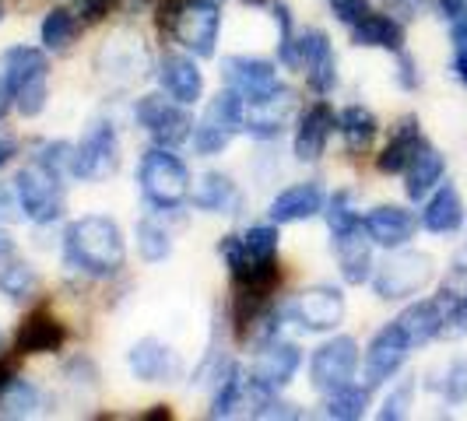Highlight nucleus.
I'll list each match as a JSON object with an SVG mask.
<instances>
[{"mask_svg": "<svg viewBox=\"0 0 467 421\" xmlns=\"http://www.w3.org/2000/svg\"><path fill=\"white\" fill-rule=\"evenodd\" d=\"M64 260L88 278H113L127 263V239L106 214H85L64 232Z\"/></svg>", "mask_w": 467, "mask_h": 421, "instance_id": "obj_1", "label": "nucleus"}, {"mask_svg": "<svg viewBox=\"0 0 467 421\" xmlns=\"http://www.w3.org/2000/svg\"><path fill=\"white\" fill-rule=\"evenodd\" d=\"M0 77L25 119L39 117L49 98V56L39 46H11L0 56Z\"/></svg>", "mask_w": 467, "mask_h": 421, "instance_id": "obj_2", "label": "nucleus"}, {"mask_svg": "<svg viewBox=\"0 0 467 421\" xmlns=\"http://www.w3.org/2000/svg\"><path fill=\"white\" fill-rule=\"evenodd\" d=\"M138 183L140 193L151 208L159 210H176L190 200V169L183 165L180 155H172V148H148L138 165Z\"/></svg>", "mask_w": 467, "mask_h": 421, "instance_id": "obj_3", "label": "nucleus"}, {"mask_svg": "<svg viewBox=\"0 0 467 421\" xmlns=\"http://www.w3.org/2000/svg\"><path fill=\"white\" fill-rule=\"evenodd\" d=\"M243 123H246V98L243 95L235 88L211 95L208 106H204V117L193 123V138H190L193 151L201 159L222 155L233 144L235 134H243Z\"/></svg>", "mask_w": 467, "mask_h": 421, "instance_id": "obj_4", "label": "nucleus"}, {"mask_svg": "<svg viewBox=\"0 0 467 421\" xmlns=\"http://www.w3.org/2000/svg\"><path fill=\"white\" fill-rule=\"evenodd\" d=\"M436 274V260L419 250H400L394 257H387L373 274V292L383 303H398V299H411Z\"/></svg>", "mask_w": 467, "mask_h": 421, "instance_id": "obj_5", "label": "nucleus"}, {"mask_svg": "<svg viewBox=\"0 0 467 421\" xmlns=\"http://www.w3.org/2000/svg\"><path fill=\"white\" fill-rule=\"evenodd\" d=\"M15 193L22 204L25 218L32 225H53L64 218L67 210V193H64V180H57L53 172H47L39 162L25 165L15 176Z\"/></svg>", "mask_w": 467, "mask_h": 421, "instance_id": "obj_6", "label": "nucleus"}, {"mask_svg": "<svg viewBox=\"0 0 467 421\" xmlns=\"http://www.w3.org/2000/svg\"><path fill=\"white\" fill-rule=\"evenodd\" d=\"M138 127L155 140L159 148H180L193 138V117L183 102L169 98V95H144L134 106Z\"/></svg>", "mask_w": 467, "mask_h": 421, "instance_id": "obj_7", "label": "nucleus"}, {"mask_svg": "<svg viewBox=\"0 0 467 421\" xmlns=\"http://www.w3.org/2000/svg\"><path fill=\"white\" fill-rule=\"evenodd\" d=\"M119 169V138L117 127L99 119L88 127V134L81 144H74V165H70V180L81 183H102Z\"/></svg>", "mask_w": 467, "mask_h": 421, "instance_id": "obj_8", "label": "nucleus"}, {"mask_svg": "<svg viewBox=\"0 0 467 421\" xmlns=\"http://www.w3.org/2000/svg\"><path fill=\"white\" fill-rule=\"evenodd\" d=\"M169 32L197 60H208V56H214V46H218L222 11H218L214 0H183Z\"/></svg>", "mask_w": 467, "mask_h": 421, "instance_id": "obj_9", "label": "nucleus"}, {"mask_svg": "<svg viewBox=\"0 0 467 421\" xmlns=\"http://www.w3.org/2000/svg\"><path fill=\"white\" fill-rule=\"evenodd\" d=\"M358 373V341L348 334H337L324 341L309 358V383L317 394H330L337 386L351 383Z\"/></svg>", "mask_w": 467, "mask_h": 421, "instance_id": "obj_10", "label": "nucleus"}, {"mask_svg": "<svg viewBox=\"0 0 467 421\" xmlns=\"http://www.w3.org/2000/svg\"><path fill=\"white\" fill-rule=\"evenodd\" d=\"M285 313L306 334H330V330H337V323L345 320L348 303H345V292L341 288H334V284H313V288L299 292Z\"/></svg>", "mask_w": 467, "mask_h": 421, "instance_id": "obj_11", "label": "nucleus"}, {"mask_svg": "<svg viewBox=\"0 0 467 421\" xmlns=\"http://www.w3.org/2000/svg\"><path fill=\"white\" fill-rule=\"evenodd\" d=\"M296 67L306 74V85L317 95H330L337 85V56L324 28L296 32Z\"/></svg>", "mask_w": 467, "mask_h": 421, "instance_id": "obj_12", "label": "nucleus"}, {"mask_svg": "<svg viewBox=\"0 0 467 421\" xmlns=\"http://www.w3.org/2000/svg\"><path fill=\"white\" fill-rule=\"evenodd\" d=\"M408 354H411V344L400 334L398 323H387L383 330H376L369 348H366V386L376 390V386L390 383L404 369Z\"/></svg>", "mask_w": 467, "mask_h": 421, "instance_id": "obj_13", "label": "nucleus"}, {"mask_svg": "<svg viewBox=\"0 0 467 421\" xmlns=\"http://www.w3.org/2000/svg\"><path fill=\"white\" fill-rule=\"evenodd\" d=\"M303 369V351L299 344H292V341H281V337H271V341H264L260 351L254 354V362H250V379H257L260 386H267V390H285L296 373Z\"/></svg>", "mask_w": 467, "mask_h": 421, "instance_id": "obj_14", "label": "nucleus"}, {"mask_svg": "<svg viewBox=\"0 0 467 421\" xmlns=\"http://www.w3.org/2000/svg\"><path fill=\"white\" fill-rule=\"evenodd\" d=\"M222 74H225L229 88H235L246 102H257V98H267L278 88H285L278 77V67L271 60H260V56H225Z\"/></svg>", "mask_w": 467, "mask_h": 421, "instance_id": "obj_15", "label": "nucleus"}, {"mask_svg": "<svg viewBox=\"0 0 467 421\" xmlns=\"http://www.w3.org/2000/svg\"><path fill=\"white\" fill-rule=\"evenodd\" d=\"M362 229L373 239V246H383V250H400L408 246L415 232H419V218L400 204H379L373 208L366 218H362Z\"/></svg>", "mask_w": 467, "mask_h": 421, "instance_id": "obj_16", "label": "nucleus"}, {"mask_svg": "<svg viewBox=\"0 0 467 421\" xmlns=\"http://www.w3.org/2000/svg\"><path fill=\"white\" fill-rule=\"evenodd\" d=\"M67 337L70 330L60 316H53L49 309H32L15 334V351L18 354H53L67 344Z\"/></svg>", "mask_w": 467, "mask_h": 421, "instance_id": "obj_17", "label": "nucleus"}, {"mask_svg": "<svg viewBox=\"0 0 467 421\" xmlns=\"http://www.w3.org/2000/svg\"><path fill=\"white\" fill-rule=\"evenodd\" d=\"M127 365H130L134 379H140V383H172L176 375L183 373L180 354L169 344H162L159 337L138 341L134 348L127 351Z\"/></svg>", "mask_w": 467, "mask_h": 421, "instance_id": "obj_18", "label": "nucleus"}, {"mask_svg": "<svg viewBox=\"0 0 467 421\" xmlns=\"http://www.w3.org/2000/svg\"><path fill=\"white\" fill-rule=\"evenodd\" d=\"M337 130V113H334V106L330 102H313L309 109H306L303 117H299V127H296V159L299 162H317V159H324V151H327V140L330 134Z\"/></svg>", "mask_w": 467, "mask_h": 421, "instance_id": "obj_19", "label": "nucleus"}, {"mask_svg": "<svg viewBox=\"0 0 467 421\" xmlns=\"http://www.w3.org/2000/svg\"><path fill=\"white\" fill-rule=\"evenodd\" d=\"M324 204H327V193L320 183H296L271 200L267 218L275 225H296V221H309V218L324 214Z\"/></svg>", "mask_w": 467, "mask_h": 421, "instance_id": "obj_20", "label": "nucleus"}, {"mask_svg": "<svg viewBox=\"0 0 467 421\" xmlns=\"http://www.w3.org/2000/svg\"><path fill=\"white\" fill-rule=\"evenodd\" d=\"M159 85H162V92L169 98H176L183 106H193L204 95V74L193 64V56L165 53L162 60H159Z\"/></svg>", "mask_w": 467, "mask_h": 421, "instance_id": "obj_21", "label": "nucleus"}, {"mask_svg": "<svg viewBox=\"0 0 467 421\" xmlns=\"http://www.w3.org/2000/svg\"><path fill=\"white\" fill-rule=\"evenodd\" d=\"M292 109H296V95L288 92V88H278V92L267 95V98L246 102V123H243V130L257 140L278 138L281 130H285V123H288V117H292Z\"/></svg>", "mask_w": 467, "mask_h": 421, "instance_id": "obj_22", "label": "nucleus"}, {"mask_svg": "<svg viewBox=\"0 0 467 421\" xmlns=\"http://www.w3.org/2000/svg\"><path fill=\"white\" fill-rule=\"evenodd\" d=\"M334 257H337L345 284H366L373 278V239L366 235L362 225L334 235Z\"/></svg>", "mask_w": 467, "mask_h": 421, "instance_id": "obj_23", "label": "nucleus"}, {"mask_svg": "<svg viewBox=\"0 0 467 421\" xmlns=\"http://www.w3.org/2000/svg\"><path fill=\"white\" fill-rule=\"evenodd\" d=\"M148 67V56H144V46H140L138 36L130 32H119L113 36L106 46L99 49V70L109 74L113 81H134L140 77Z\"/></svg>", "mask_w": 467, "mask_h": 421, "instance_id": "obj_24", "label": "nucleus"}, {"mask_svg": "<svg viewBox=\"0 0 467 421\" xmlns=\"http://www.w3.org/2000/svg\"><path fill=\"white\" fill-rule=\"evenodd\" d=\"M425 144H429V140H425V134H421L419 119L404 117L398 123V130H394L390 144L379 151V159H376V169H379L383 176H400V172L411 165V159L419 155Z\"/></svg>", "mask_w": 467, "mask_h": 421, "instance_id": "obj_25", "label": "nucleus"}, {"mask_svg": "<svg viewBox=\"0 0 467 421\" xmlns=\"http://www.w3.org/2000/svg\"><path fill=\"white\" fill-rule=\"evenodd\" d=\"M461 225H464V200H461L457 187L443 183L421 210V229L432 235H450L457 232Z\"/></svg>", "mask_w": 467, "mask_h": 421, "instance_id": "obj_26", "label": "nucleus"}, {"mask_svg": "<svg viewBox=\"0 0 467 421\" xmlns=\"http://www.w3.org/2000/svg\"><path fill=\"white\" fill-rule=\"evenodd\" d=\"M394 323L408 337L411 348H421V344H429V341H436L443 334V309H440L436 299H421V303L408 305Z\"/></svg>", "mask_w": 467, "mask_h": 421, "instance_id": "obj_27", "label": "nucleus"}, {"mask_svg": "<svg viewBox=\"0 0 467 421\" xmlns=\"http://www.w3.org/2000/svg\"><path fill=\"white\" fill-rule=\"evenodd\" d=\"M193 208L204 214H235L239 210V187L225 172H204L197 187L190 190Z\"/></svg>", "mask_w": 467, "mask_h": 421, "instance_id": "obj_28", "label": "nucleus"}, {"mask_svg": "<svg viewBox=\"0 0 467 421\" xmlns=\"http://www.w3.org/2000/svg\"><path fill=\"white\" fill-rule=\"evenodd\" d=\"M351 43L366 49H390L400 53L404 49V25L394 15H379L369 11L358 25H351Z\"/></svg>", "mask_w": 467, "mask_h": 421, "instance_id": "obj_29", "label": "nucleus"}, {"mask_svg": "<svg viewBox=\"0 0 467 421\" xmlns=\"http://www.w3.org/2000/svg\"><path fill=\"white\" fill-rule=\"evenodd\" d=\"M443 172H446V159L432 144H425L419 155L411 159V165L404 169V193H408V200H425L429 190L440 187Z\"/></svg>", "mask_w": 467, "mask_h": 421, "instance_id": "obj_30", "label": "nucleus"}, {"mask_svg": "<svg viewBox=\"0 0 467 421\" xmlns=\"http://www.w3.org/2000/svg\"><path fill=\"white\" fill-rule=\"evenodd\" d=\"M337 130H341L345 148H348L351 155H362V151L373 148L376 134H379V119L366 106H348L345 113H337Z\"/></svg>", "mask_w": 467, "mask_h": 421, "instance_id": "obj_31", "label": "nucleus"}, {"mask_svg": "<svg viewBox=\"0 0 467 421\" xmlns=\"http://www.w3.org/2000/svg\"><path fill=\"white\" fill-rule=\"evenodd\" d=\"M243 394H246V373L235 362H229L218 373V386H214V397H211L208 418H233L235 411L243 407Z\"/></svg>", "mask_w": 467, "mask_h": 421, "instance_id": "obj_32", "label": "nucleus"}, {"mask_svg": "<svg viewBox=\"0 0 467 421\" xmlns=\"http://www.w3.org/2000/svg\"><path fill=\"white\" fill-rule=\"evenodd\" d=\"M0 292L7 299H15V303H25V299H32V295L43 292V278L36 274L32 263L4 257V263H0Z\"/></svg>", "mask_w": 467, "mask_h": 421, "instance_id": "obj_33", "label": "nucleus"}, {"mask_svg": "<svg viewBox=\"0 0 467 421\" xmlns=\"http://www.w3.org/2000/svg\"><path fill=\"white\" fill-rule=\"evenodd\" d=\"M78 28H81V18L67 11V7H53L43 25H39V39H43V49L47 53H64L70 49V43L78 39Z\"/></svg>", "mask_w": 467, "mask_h": 421, "instance_id": "obj_34", "label": "nucleus"}, {"mask_svg": "<svg viewBox=\"0 0 467 421\" xmlns=\"http://www.w3.org/2000/svg\"><path fill=\"white\" fill-rule=\"evenodd\" d=\"M324 415L334 421H358L369 407V386H355V383H345L337 390L324 394Z\"/></svg>", "mask_w": 467, "mask_h": 421, "instance_id": "obj_35", "label": "nucleus"}, {"mask_svg": "<svg viewBox=\"0 0 467 421\" xmlns=\"http://www.w3.org/2000/svg\"><path fill=\"white\" fill-rule=\"evenodd\" d=\"M43 407V394L32 379H15L7 386V394L0 397V418H32L36 411Z\"/></svg>", "mask_w": 467, "mask_h": 421, "instance_id": "obj_36", "label": "nucleus"}, {"mask_svg": "<svg viewBox=\"0 0 467 421\" xmlns=\"http://www.w3.org/2000/svg\"><path fill=\"white\" fill-rule=\"evenodd\" d=\"M134 235H138V253L144 263H162V260L172 257V235L165 232L159 221L140 218Z\"/></svg>", "mask_w": 467, "mask_h": 421, "instance_id": "obj_37", "label": "nucleus"}, {"mask_svg": "<svg viewBox=\"0 0 467 421\" xmlns=\"http://www.w3.org/2000/svg\"><path fill=\"white\" fill-rule=\"evenodd\" d=\"M324 214H327V229L330 235L351 232L362 225V214L355 210V193L351 190H334L324 204Z\"/></svg>", "mask_w": 467, "mask_h": 421, "instance_id": "obj_38", "label": "nucleus"}, {"mask_svg": "<svg viewBox=\"0 0 467 421\" xmlns=\"http://www.w3.org/2000/svg\"><path fill=\"white\" fill-rule=\"evenodd\" d=\"M36 162L43 165L47 172H53L57 180H70V165H74V144L67 140H47L36 151Z\"/></svg>", "mask_w": 467, "mask_h": 421, "instance_id": "obj_39", "label": "nucleus"}, {"mask_svg": "<svg viewBox=\"0 0 467 421\" xmlns=\"http://www.w3.org/2000/svg\"><path fill=\"white\" fill-rule=\"evenodd\" d=\"M275 22H278V64L288 70L296 67V22H292V11L288 4H275Z\"/></svg>", "mask_w": 467, "mask_h": 421, "instance_id": "obj_40", "label": "nucleus"}, {"mask_svg": "<svg viewBox=\"0 0 467 421\" xmlns=\"http://www.w3.org/2000/svg\"><path fill=\"white\" fill-rule=\"evenodd\" d=\"M243 242H246V253L254 260H271L278 257V225L271 221V225H254V229H246L243 232Z\"/></svg>", "mask_w": 467, "mask_h": 421, "instance_id": "obj_41", "label": "nucleus"}, {"mask_svg": "<svg viewBox=\"0 0 467 421\" xmlns=\"http://www.w3.org/2000/svg\"><path fill=\"white\" fill-rule=\"evenodd\" d=\"M411 397H415V379L408 375V379H400L398 386L387 394L383 400V407H379V418L383 421H400L408 418V407H411Z\"/></svg>", "mask_w": 467, "mask_h": 421, "instance_id": "obj_42", "label": "nucleus"}, {"mask_svg": "<svg viewBox=\"0 0 467 421\" xmlns=\"http://www.w3.org/2000/svg\"><path fill=\"white\" fill-rule=\"evenodd\" d=\"M440 394L446 397V404H464L467 400V362H450L446 365V375L440 383Z\"/></svg>", "mask_w": 467, "mask_h": 421, "instance_id": "obj_43", "label": "nucleus"}, {"mask_svg": "<svg viewBox=\"0 0 467 421\" xmlns=\"http://www.w3.org/2000/svg\"><path fill=\"white\" fill-rule=\"evenodd\" d=\"M330 11H334V18L337 22H345L351 28V25H358L373 7H369V0H327Z\"/></svg>", "mask_w": 467, "mask_h": 421, "instance_id": "obj_44", "label": "nucleus"}, {"mask_svg": "<svg viewBox=\"0 0 467 421\" xmlns=\"http://www.w3.org/2000/svg\"><path fill=\"white\" fill-rule=\"evenodd\" d=\"M113 7H117V0H78V18L81 25H99Z\"/></svg>", "mask_w": 467, "mask_h": 421, "instance_id": "obj_45", "label": "nucleus"}, {"mask_svg": "<svg viewBox=\"0 0 467 421\" xmlns=\"http://www.w3.org/2000/svg\"><path fill=\"white\" fill-rule=\"evenodd\" d=\"M25 210L22 204H18V193H15V187H4L0 183V221H22Z\"/></svg>", "mask_w": 467, "mask_h": 421, "instance_id": "obj_46", "label": "nucleus"}, {"mask_svg": "<svg viewBox=\"0 0 467 421\" xmlns=\"http://www.w3.org/2000/svg\"><path fill=\"white\" fill-rule=\"evenodd\" d=\"M398 81L404 88H419V67H415V60L404 49L398 53Z\"/></svg>", "mask_w": 467, "mask_h": 421, "instance_id": "obj_47", "label": "nucleus"}, {"mask_svg": "<svg viewBox=\"0 0 467 421\" xmlns=\"http://www.w3.org/2000/svg\"><path fill=\"white\" fill-rule=\"evenodd\" d=\"M15 379H18V362H15V358H4V354H0V397L7 394V386H11Z\"/></svg>", "mask_w": 467, "mask_h": 421, "instance_id": "obj_48", "label": "nucleus"}, {"mask_svg": "<svg viewBox=\"0 0 467 421\" xmlns=\"http://www.w3.org/2000/svg\"><path fill=\"white\" fill-rule=\"evenodd\" d=\"M453 46L467 49V7L453 18Z\"/></svg>", "mask_w": 467, "mask_h": 421, "instance_id": "obj_49", "label": "nucleus"}, {"mask_svg": "<svg viewBox=\"0 0 467 421\" xmlns=\"http://www.w3.org/2000/svg\"><path fill=\"white\" fill-rule=\"evenodd\" d=\"M464 7H467V0H440V11H443L446 18H457Z\"/></svg>", "mask_w": 467, "mask_h": 421, "instance_id": "obj_50", "label": "nucleus"}, {"mask_svg": "<svg viewBox=\"0 0 467 421\" xmlns=\"http://www.w3.org/2000/svg\"><path fill=\"white\" fill-rule=\"evenodd\" d=\"M15 155H18V144H15V140H0V169L11 162Z\"/></svg>", "mask_w": 467, "mask_h": 421, "instance_id": "obj_51", "label": "nucleus"}, {"mask_svg": "<svg viewBox=\"0 0 467 421\" xmlns=\"http://www.w3.org/2000/svg\"><path fill=\"white\" fill-rule=\"evenodd\" d=\"M11 106H15V98L7 92V85H4V77H0V119L11 113Z\"/></svg>", "mask_w": 467, "mask_h": 421, "instance_id": "obj_52", "label": "nucleus"}, {"mask_svg": "<svg viewBox=\"0 0 467 421\" xmlns=\"http://www.w3.org/2000/svg\"><path fill=\"white\" fill-rule=\"evenodd\" d=\"M151 0H117L119 11H127V15H138V11H144Z\"/></svg>", "mask_w": 467, "mask_h": 421, "instance_id": "obj_53", "label": "nucleus"}, {"mask_svg": "<svg viewBox=\"0 0 467 421\" xmlns=\"http://www.w3.org/2000/svg\"><path fill=\"white\" fill-rule=\"evenodd\" d=\"M453 70H457V77L467 85V49H457V60H453Z\"/></svg>", "mask_w": 467, "mask_h": 421, "instance_id": "obj_54", "label": "nucleus"}, {"mask_svg": "<svg viewBox=\"0 0 467 421\" xmlns=\"http://www.w3.org/2000/svg\"><path fill=\"white\" fill-rule=\"evenodd\" d=\"M11 253H15V239H11V235L0 229V260L11 257Z\"/></svg>", "mask_w": 467, "mask_h": 421, "instance_id": "obj_55", "label": "nucleus"}, {"mask_svg": "<svg viewBox=\"0 0 467 421\" xmlns=\"http://www.w3.org/2000/svg\"><path fill=\"white\" fill-rule=\"evenodd\" d=\"M144 418L148 421H159V418H172V411H169V407H165V404H155V411H148V415H144Z\"/></svg>", "mask_w": 467, "mask_h": 421, "instance_id": "obj_56", "label": "nucleus"}, {"mask_svg": "<svg viewBox=\"0 0 467 421\" xmlns=\"http://www.w3.org/2000/svg\"><path fill=\"white\" fill-rule=\"evenodd\" d=\"M246 4H267V0H246Z\"/></svg>", "mask_w": 467, "mask_h": 421, "instance_id": "obj_57", "label": "nucleus"}, {"mask_svg": "<svg viewBox=\"0 0 467 421\" xmlns=\"http://www.w3.org/2000/svg\"><path fill=\"white\" fill-rule=\"evenodd\" d=\"M0 18H4V4H0Z\"/></svg>", "mask_w": 467, "mask_h": 421, "instance_id": "obj_58", "label": "nucleus"}, {"mask_svg": "<svg viewBox=\"0 0 467 421\" xmlns=\"http://www.w3.org/2000/svg\"><path fill=\"white\" fill-rule=\"evenodd\" d=\"M0 341H4V337H0Z\"/></svg>", "mask_w": 467, "mask_h": 421, "instance_id": "obj_59", "label": "nucleus"}, {"mask_svg": "<svg viewBox=\"0 0 467 421\" xmlns=\"http://www.w3.org/2000/svg\"><path fill=\"white\" fill-rule=\"evenodd\" d=\"M214 4H218V0H214Z\"/></svg>", "mask_w": 467, "mask_h": 421, "instance_id": "obj_60", "label": "nucleus"}]
</instances>
